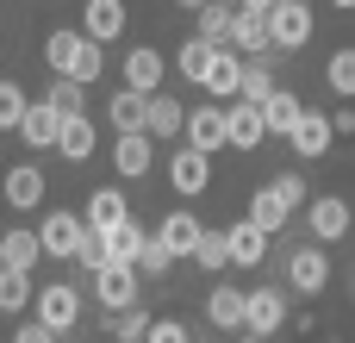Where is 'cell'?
Here are the masks:
<instances>
[{
  "instance_id": "4316f807",
  "label": "cell",
  "mask_w": 355,
  "mask_h": 343,
  "mask_svg": "<svg viewBox=\"0 0 355 343\" xmlns=\"http://www.w3.org/2000/svg\"><path fill=\"white\" fill-rule=\"evenodd\" d=\"M56 150H62L69 162H87V156H94V125H87V112H81V119H62Z\"/></svg>"
},
{
  "instance_id": "d590c367",
  "label": "cell",
  "mask_w": 355,
  "mask_h": 343,
  "mask_svg": "<svg viewBox=\"0 0 355 343\" xmlns=\"http://www.w3.org/2000/svg\"><path fill=\"white\" fill-rule=\"evenodd\" d=\"M81 94H87L81 81H69V75H56V87H50L44 100H50V106H56L62 119H81Z\"/></svg>"
},
{
  "instance_id": "c3c4849f",
  "label": "cell",
  "mask_w": 355,
  "mask_h": 343,
  "mask_svg": "<svg viewBox=\"0 0 355 343\" xmlns=\"http://www.w3.org/2000/svg\"><path fill=\"white\" fill-rule=\"evenodd\" d=\"M0 269H6V244H0Z\"/></svg>"
},
{
  "instance_id": "83f0119b",
  "label": "cell",
  "mask_w": 355,
  "mask_h": 343,
  "mask_svg": "<svg viewBox=\"0 0 355 343\" xmlns=\"http://www.w3.org/2000/svg\"><path fill=\"white\" fill-rule=\"evenodd\" d=\"M37 200H44V175H37L31 162H25V169H12V175H6V206H19V212H25V206H37Z\"/></svg>"
},
{
  "instance_id": "e0dca14e",
  "label": "cell",
  "mask_w": 355,
  "mask_h": 343,
  "mask_svg": "<svg viewBox=\"0 0 355 343\" xmlns=\"http://www.w3.org/2000/svg\"><path fill=\"white\" fill-rule=\"evenodd\" d=\"M231 50H256V56H275V37H268V12H237V25H231Z\"/></svg>"
},
{
  "instance_id": "9c48e42d",
  "label": "cell",
  "mask_w": 355,
  "mask_h": 343,
  "mask_svg": "<svg viewBox=\"0 0 355 343\" xmlns=\"http://www.w3.org/2000/svg\"><path fill=\"white\" fill-rule=\"evenodd\" d=\"M287 281H293L300 294H324V281H331V256H324V250H293V256H287Z\"/></svg>"
},
{
  "instance_id": "44dd1931",
  "label": "cell",
  "mask_w": 355,
  "mask_h": 343,
  "mask_svg": "<svg viewBox=\"0 0 355 343\" xmlns=\"http://www.w3.org/2000/svg\"><path fill=\"white\" fill-rule=\"evenodd\" d=\"M156 237H162L175 256H193V250H200V237H206V225H200V219H187V212H168Z\"/></svg>"
},
{
  "instance_id": "3957f363",
  "label": "cell",
  "mask_w": 355,
  "mask_h": 343,
  "mask_svg": "<svg viewBox=\"0 0 355 343\" xmlns=\"http://www.w3.org/2000/svg\"><path fill=\"white\" fill-rule=\"evenodd\" d=\"M94 294H100L106 312L137 306V269H131V262H106V269H94Z\"/></svg>"
},
{
  "instance_id": "7dc6e473",
  "label": "cell",
  "mask_w": 355,
  "mask_h": 343,
  "mask_svg": "<svg viewBox=\"0 0 355 343\" xmlns=\"http://www.w3.org/2000/svg\"><path fill=\"white\" fill-rule=\"evenodd\" d=\"M181 6H193V12H200V6H206V0H181Z\"/></svg>"
},
{
  "instance_id": "ba28073f",
  "label": "cell",
  "mask_w": 355,
  "mask_h": 343,
  "mask_svg": "<svg viewBox=\"0 0 355 343\" xmlns=\"http://www.w3.org/2000/svg\"><path fill=\"white\" fill-rule=\"evenodd\" d=\"M150 162H156V137H150V131H119L112 169H119V175H150Z\"/></svg>"
},
{
  "instance_id": "7c38bea8",
  "label": "cell",
  "mask_w": 355,
  "mask_h": 343,
  "mask_svg": "<svg viewBox=\"0 0 355 343\" xmlns=\"http://www.w3.org/2000/svg\"><path fill=\"white\" fill-rule=\"evenodd\" d=\"M187 144L193 150H225L231 137H225V106H200V112H187Z\"/></svg>"
},
{
  "instance_id": "bcb514c9",
  "label": "cell",
  "mask_w": 355,
  "mask_h": 343,
  "mask_svg": "<svg viewBox=\"0 0 355 343\" xmlns=\"http://www.w3.org/2000/svg\"><path fill=\"white\" fill-rule=\"evenodd\" d=\"M237 343H268V337H256V331H243V337H237Z\"/></svg>"
},
{
  "instance_id": "74e56055",
  "label": "cell",
  "mask_w": 355,
  "mask_h": 343,
  "mask_svg": "<svg viewBox=\"0 0 355 343\" xmlns=\"http://www.w3.org/2000/svg\"><path fill=\"white\" fill-rule=\"evenodd\" d=\"M137 269H144V275H168V269H175V250H168L162 237H144V250H137Z\"/></svg>"
},
{
  "instance_id": "d6986e66",
  "label": "cell",
  "mask_w": 355,
  "mask_h": 343,
  "mask_svg": "<svg viewBox=\"0 0 355 343\" xmlns=\"http://www.w3.org/2000/svg\"><path fill=\"white\" fill-rule=\"evenodd\" d=\"M225 237H231V262H237V269H256V262L268 256V231H262V225H250V219H243V225H231Z\"/></svg>"
},
{
  "instance_id": "30bf717a",
  "label": "cell",
  "mask_w": 355,
  "mask_h": 343,
  "mask_svg": "<svg viewBox=\"0 0 355 343\" xmlns=\"http://www.w3.org/2000/svg\"><path fill=\"white\" fill-rule=\"evenodd\" d=\"M281 325H287V294H275V287H256V294H250V319H243V331L268 337V331H281Z\"/></svg>"
},
{
  "instance_id": "8fae6325",
  "label": "cell",
  "mask_w": 355,
  "mask_h": 343,
  "mask_svg": "<svg viewBox=\"0 0 355 343\" xmlns=\"http://www.w3.org/2000/svg\"><path fill=\"white\" fill-rule=\"evenodd\" d=\"M125 87H137V94H156V87H162V50H150V44L125 50Z\"/></svg>"
},
{
  "instance_id": "603a6c76",
  "label": "cell",
  "mask_w": 355,
  "mask_h": 343,
  "mask_svg": "<svg viewBox=\"0 0 355 343\" xmlns=\"http://www.w3.org/2000/svg\"><path fill=\"white\" fill-rule=\"evenodd\" d=\"M331 137H337V131H331V119H324V112H306V119L293 125V150H300V156H324V150H331Z\"/></svg>"
},
{
  "instance_id": "f1b7e54d",
  "label": "cell",
  "mask_w": 355,
  "mask_h": 343,
  "mask_svg": "<svg viewBox=\"0 0 355 343\" xmlns=\"http://www.w3.org/2000/svg\"><path fill=\"white\" fill-rule=\"evenodd\" d=\"M144 237H150V231H144L137 219L112 225V231H106V250H112V262H131V269H137V250H144Z\"/></svg>"
},
{
  "instance_id": "4fadbf2b",
  "label": "cell",
  "mask_w": 355,
  "mask_h": 343,
  "mask_svg": "<svg viewBox=\"0 0 355 343\" xmlns=\"http://www.w3.org/2000/svg\"><path fill=\"white\" fill-rule=\"evenodd\" d=\"M168 181H175L181 194H200V187L212 181V156H206V150H193V144H187V150H175V162H168Z\"/></svg>"
},
{
  "instance_id": "f6af8a7d",
  "label": "cell",
  "mask_w": 355,
  "mask_h": 343,
  "mask_svg": "<svg viewBox=\"0 0 355 343\" xmlns=\"http://www.w3.org/2000/svg\"><path fill=\"white\" fill-rule=\"evenodd\" d=\"M275 0H237V12H268Z\"/></svg>"
},
{
  "instance_id": "8992f818",
  "label": "cell",
  "mask_w": 355,
  "mask_h": 343,
  "mask_svg": "<svg viewBox=\"0 0 355 343\" xmlns=\"http://www.w3.org/2000/svg\"><path fill=\"white\" fill-rule=\"evenodd\" d=\"M200 87H206V94H218V100H231V94L243 87V62H237V50H231V44H218V50H212V62H206Z\"/></svg>"
},
{
  "instance_id": "cb8c5ba5",
  "label": "cell",
  "mask_w": 355,
  "mask_h": 343,
  "mask_svg": "<svg viewBox=\"0 0 355 343\" xmlns=\"http://www.w3.org/2000/svg\"><path fill=\"white\" fill-rule=\"evenodd\" d=\"M231 25H237V6L231 0H206L200 6V37L206 44H231Z\"/></svg>"
},
{
  "instance_id": "5b68a950",
  "label": "cell",
  "mask_w": 355,
  "mask_h": 343,
  "mask_svg": "<svg viewBox=\"0 0 355 343\" xmlns=\"http://www.w3.org/2000/svg\"><path fill=\"white\" fill-rule=\"evenodd\" d=\"M75 319H81V294H75V287H62V281H56V287H44V294H37V325H50V331L62 337Z\"/></svg>"
},
{
  "instance_id": "ffe728a7",
  "label": "cell",
  "mask_w": 355,
  "mask_h": 343,
  "mask_svg": "<svg viewBox=\"0 0 355 343\" xmlns=\"http://www.w3.org/2000/svg\"><path fill=\"white\" fill-rule=\"evenodd\" d=\"M94 44H112L125 31V0H87V25H81Z\"/></svg>"
},
{
  "instance_id": "52a82bcc",
  "label": "cell",
  "mask_w": 355,
  "mask_h": 343,
  "mask_svg": "<svg viewBox=\"0 0 355 343\" xmlns=\"http://www.w3.org/2000/svg\"><path fill=\"white\" fill-rule=\"evenodd\" d=\"M225 137H231L237 150H256V144L268 137V119H262V106H250V100L225 106Z\"/></svg>"
},
{
  "instance_id": "d4e9b609",
  "label": "cell",
  "mask_w": 355,
  "mask_h": 343,
  "mask_svg": "<svg viewBox=\"0 0 355 343\" xmlns=\"http://www.w3.org/2000/svg\"><path fill=\"white\" fill-rule=\"evenodd\" d=\"M125 219H131V212H125V194H119V187H100V194L87 200V225H94V231H112V225H125Z\"/></svg>"
},
{
  "instance_id": "e575fe53",
  "label": "cell",
  "mask_w": 355,
  "mask_h": 343,
  "mask_svg": "<svg viewBox=\"0 0 355 343\" xmlns=\"http://www.w3.org/2000/svg\"><path fill=\"white\" fill-rule=\"evenodd\" d=\"M212 50H218V44H206V37H187V44H181V56H175V69H181L187 81H200V75H206V62H212Z\"/></svg>"
},
{
  "instance_id": "ee69618b",
  "label": "cell",
  "mask_w": 355,
  "mask_h": 343,
  "mask_svg": "<svg viewBox=\"0 0 355 343\" xmlns=\"http://www.w3.org/2000/svg\"><path fill=\"white\" fill-rule=\"evenodd\" d=\"M275 187H281V194H287V200H293V206H300V200H306V181H300V175H281V181H275Z\"/></svg>"
},
{
  "instance_id": "9a60e30c",
  "label": "cell",
  "mask_w": 355,
  "mask_h": 343,
  "mask_svg": "<svg viewBox=\"0 0 355 343\" xmlns=\"http://www.w3.org/2000/svg\"><path fill=\"white\" fill-rule=\"evenodd\" d=\"M287 212H293V200H287V194H281L275 181H268V187H262V194L250 200V225H262L268 237H275V231H287Z\"/></svg>"
},
{
  "instance_id": "7402d4cb",
  "label": "cell",
  "mask_w": 355,
  "mask_h": 343,
  "mask_svg": "<svg viewBox=\"0 0 355 343\" xmlns=\"http://www.w3.org/2000/svg\"><path fill=\"white\" fill-rule=\"evenodd\" d=\"M181 125H187V106L168 100V94H150V119H144V131H150V137H175Z\"/></svg>"
},
{
  "instance_id": "8d00e7d4",
  "label": "cell",
  "mask_w": 355,
  "mask_h": 343,
  "mask_svg": "<svg viewBox=\"0 0 355 343\" xmlns=\"http://www.w3.org/2000/svg\"><path fill=\"white\" fill-rule=\"evenodd\" d=\"M268 94H275V75H268L262 62H250V69H243V87H237V100H250V106H262Z\"/></svg>"
},
{
  "instance_id": "7bdbcfd3",
  "label": "cell",
  "mask_w": 355,
  "mask_h": 343,
  "mask_svg": "<svg viewBox=\"0 0 355 343\" xmlns=\"http://www.w3.org/2000/svg\"><path fill=\"white\" fill-rule=\"evenodd\" d=\"M12 343H56V331H50V325H37V319H25V325L12 331Z\"/></svg>"
},
{
  "instance_id": "6da1fadb",
  "label": "cell",
  "mask_w": 355,
  "mask_h": 343,
  "mask_svg": "<svg viewBox=\"0 0 355 343\" xmlns=\"http://www.w3.org/2000/svg\"><path fill=\"white\" fill-rule=\"evenodd\" d=\"M44 56H50V69H56V75H69V81H81V87L100 75V44H94L87 31H50Z\"/></svg>"
},
{
  "instance_id": "2e32d148",
  "label": "cell",
  "mask_w": 355,
  "mask_h": 343,
  "mask_svg": "<svg viewBox=\"0 0 355 343\" xmlns=\"http://www.w3.org/2000/svg\"><path fill=\"white\" fill-rule=\"evenodd\" d=\"M206 319H212L218 331H237V325L250 319V294H237V287H212V294H206Z\"/></svg>"
},
{
  "instance_id": "484cf974",
  "label": "cell",
  "mask_w": 355,
  "mask_h": 343,
  "mask_svg": "<svg viewBox=\"0 0 355 343\" xmlns=\"http://www.w3.org/2000/svg\"><path fill=\"white\" fill-rule=\"evenodd\" d=\"M144 119H150V94H137V87L112 94V125L119 131H144Z\"/></svg>"
},
{
  "instance_id": "1f68e13d",
  "label": "cell",
  "mask_w": 355,
  "mask_h": 343,
  "mask_svg": "<svg viewBox=\"0 0 355 343\" xmlns=\"http://www.w3.org/2000/svg\"><path fill=\"white\" fill-rule=\"evenodd\" d=\"M31 306V275L25 269H0V312H25Z\"/></svg>"
},
{
  "instance_id": "f907efd6",
  "label": "cell",
  "mask_w": 355,
  "mask_h": 343,
  "mask_svg": "<svg viewBox=\"0 0 355 343\" xmlns=\"http://www.w3.org/2000/svg\"><path fill=\"white\" fill-rule=\"evenodd\" d=\"M56 343H62V337H56Z\"/></svg>"
},
{
  "instance_id": "b9f144b4",
  "label": "cell",
  "mask_w": 355,
  "mask_h": 343,
  "mask_svg": "<svg viewBox=\"0 0 355 343\" xmlns=\"http://www.w3.org/2000/svg\"><path fill=\"white\" fill-rule=\"evenodd\" d=\"M144 343H187V325L162 319V325H150V337H144Z\"/></svg>"
},
{
  "instance_id": "ac0fdd59",
  "label": "cell",
  "mask_w": 355,
  "mask_h": 343,
  "mask_svg": "<svg viewBox=\"0 0 355 343\" xmlns=\"http://www.w3.org/2000/svg\"><path fill=\"white\" fill-rule=\"evenodd\" d=\"M262 119H268V131L293 137V125L306 119V100H300V94H287V87H275V94L262 100Z\"/></svg>"
},
{
  "instance_id": "836d02e7",
  "label": "cell",
  "mask_w": 355,
  "mask_h": 343,
  "mask_svg": "<svg viewBox=\"0 0 355 343\" xmlns=\"http://www.w3.org/2000/svg\"><path fill=\"white\" fill-rule=\"evenodd\" d=\"M112 337L119 343H144L150 337V312H144V306H119V312H112Z\"/></svg>"
},
{
  "instance_id": "277c9868",
  "label": "cell",
  "mask_w": 355,
  "mask_h": 343,
  "mask_svg": "<svg viewBox=\"0 0 355 343\" xmlns=\"http://www.w3.org/2000/svg\"><path fill=\"white\" fill-rule=\"evenodd\" d=\"M19 137H25L31 150H56V137H62V112H56L50 100H31L25 119H19Z\"/></svg>"
},
{
  "instance_id": "681fc988",
  "label": "cell",
  "mask_w": 355,
  "mask_h": 343,
  "mask_svg": "<svg viewBox=\"0 0 355 343\" xmlns=\"http://www.w3.org/2000/svg\"><path fill=\"white\" fill-rule=\"evenodd\" d=\"M337 6H355V0H337Z\"/></svg>"
},
{
  "instance_id": "ab89813d",
  "label": "cell",
  "mask_w": 355,
  "mask_h": 343,
  "mask_svg": "<svg viewBox=\"0 0 355 343\" xmlns=\"http://www.w3.org/2000/svg\"><path fill=\"white\" fill-rule=\"evenodd\" d=\"M75 262H87V269H106V262H112V250H106V231H94V225H87V231H81V250H75Z\"/></svg>"
},
{
  "instance_id": "60d3db41",
  "label": "cell",
  "mask_w": 355,
  "mask_h": 343,
  "mask_svg": "<svg viewBox=\"0 0 355 343\" xmlns=\"http://www.w3.org/2000/svg\"><path fill=\"white\" fill-rule=\"evenodd\" d=\"M324 75H331V87H337V94H355V50H337Z\"/></svg>"
},
{
  "instance_id": "f35d334b",
  "label": "cell",
  "mask_w": 355,
  "mask_h": 343,
  "mask_svg": "<svg viewBox=\"0 0 355 343\" xmlns=\"http://www.w3.org/2000/svg\"><path fill=\"white\" fill-rule=\"evenodd\" d=\"M25 94H19V81H0V131H19V119H25Z\"/></svg>"
},
{
  "instance_id": "4dcf8cb0",
  "label": "cell",
  "mask_w": 355,
  "mask_h": 343,
  "mask_svg": "<svg viewBox=\"0 0 355 343\" xmlns=\"http://www.w3.org/2000/svg\"><path fill=\"white\" fill-rule=\"evenodd\" d=\"M312 231H318L324 244L343 237V231H349V206H343V200H318V206H312Z\"/></svg>"
},
{
  "instance_id": "f546056e",
  "label": "cell",
  "mask_w": 355,
  "mask_h": 343,
  "mask_svg": "<svg viewBox=\"0 0 355 343\" xmlns=\"http://www.w3.org/2000/svg\"><path fill=\"white\" fill-rule=\"evenodd\" d=\"M0 244H6V269H25V275H31V262L44 256V237H37V231H6Z\"/></svg>"
},
{
  "instance_id": "d6a6232c",
  "label": "cell",
  "mask_w": 355,
  "mask_h": 343,
  "mask_svg": "<svg viewBox=\"0 0 355 343\" xmlns=\"http://www.w3.org/2000/svg\"><path fill=\"white\" fill-rule=\"evenodd\" d=\"M193 262H200L206 275L231 269V237H225V231H206V237H200V250H193Z\"/></svg>"
},
{
  "instance_id": "7a4b0ae2",
  "label": "cell",
  "mask_w": 355,
  "mask_h": 343,
  "mask_svg": "<svg viewBox=\"0 0 355 343\" xmlns=\"http://www.w3.org/2000/svg\"><path fill=\"white\" fill-rule=\"evenodd\" d=\"M268 37H275V50H300L312 37V6L306 0H275L268 6Z\"/></svg>"
},
{
  "instance_id": "5bb4252c",
  "label": "cell",
  "mask_w": 355,
  "mask_h": 343,
  "mask_svg": "<svg viewBox=\"0 0 355 343\" xmlns=\"http://www.w3.org/2000/svg\"><path fill=\"white\" fill-rule=\"evenodd\" d=\"M81 231H87V225H81L75 212H50L44 231H37V237H44V256H75V250H81Z\"/></svg>"
}]
</instances>
